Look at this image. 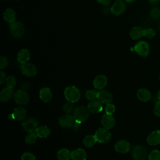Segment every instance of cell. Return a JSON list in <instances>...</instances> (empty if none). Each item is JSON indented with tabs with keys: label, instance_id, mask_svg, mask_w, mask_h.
Listing matches in <instances>:
<instances>
[{
	"label": "cell",
	"instance_id": "6da1fadb",
	"mask_svg": "<svg viewBox=\"0 0 160 160\" xmlns=\"http://www.w3.org/2000/svg\"><path fill=\"white\" fill-rule=\"evenodd\" d=\"M89 115V111L88 108L80 106L75 108L73 112V118L74 121L81 124L86 121Z\"/></svg>",
	"mask_w": 160,
	"mask_h": 160
},
{
	"label": "cell",
	"instance_id": "7a4b0ae2",
	"mask_svg": "<svg viewBox=\"0 0 160 160\" xmlns=\"http://www.w3.org/2000/svg\"><path fill=\"white\" fill-rule=\"evenodd\" d=\"M64 94L66 100L72 103L78 101L81 97L79 90L74 86L67 87L64 90Z\"/></svg>",
	"mask_w": 160,
	"mask_h": 160
},
{
	"label": "cell",
	"instance_id": "3957f363",
	"mask_svg": "<svg viewBox=\"0 0 160 160\" xmlns=\"http://www.w3.org/2000/svg\"><path fill=\"white\" fill-rule=\"evenodd\" d=\"M9 30L12 36L15 38H21L24 33L25 28L22 23L15 21L9 23Z\"/></svg>",
	"mask_w": 160,
	"mask_h": 160
},
{
	"label": "cell",
	"instance_id": "277c9868",
	"mask_svg": "<svg viewBox=\"0 0 160 160\" xmlns=\"http://www.w3.org/2000/svg\"><path fill=\"white\" fill-rule=\"evenodd\" d=\"M147 149L145 147L136 145L132 150V158L134 160H146L147 158Z\"/></svg>",
	"mask_w": 160,
	"mask_h": 160
},
{
	"label": "cell",
	"instance_id": "5b68a950",
	"mask_svg": "<svg viewBox=\"0 0 160 160\" xmlns=\"http://www.w3.org/2000/svg\"><path fill=\"white\" fill-rule=\"evenodd\" d=\"M21 126L26 131L29 133L36 132V131L38 128V122L34 118H28L24 119Z\"/></svg>",
	"mask_w": 160,
	"mask_h": 160
},
{
	"label": "cell",
	"instance_id": "8992f818",
	"mask_svg": "<svg viewBox=\"0 0 160 160\" xmlns=\"http://www.w3.org/2000/svg\"><path fill=\"white\" fill-rule=\"evenodd\" d=\"M94 136L96 138L97 141L101 143H106L110 140L111 134L107 129L104 128L98 129L96 131Z\"/></svg>",
	"mask_w": 160,
	"mask_h": 160
},
{
	"label": "cell",
	"instance_id": "52a82bcc",
	"mask_svg": "<svg viewBox=\"0 0 160 160\" xmlns=\"http://www.w3.org/2000/svg\"><path fill=\"white\" fill-rule=\"evenodd\" d=\"M14 101L20 105H24L29 101V96L28 94L22 89L16 91L14 94Z\"/></svg>",
	"mask_w": 160,
	"mask_h": 160
},
{
	"label": "cell",
	"instance_id": "ba28073f",
	"mask_svg": "<svg viewBox=\"0 0 160 160\" xmlns=\"http://www.w3.org/2000/svg\"><path fill=\"white\" fill-rule=\"evenodd\" d=\"M21 71L22 74L27 77L34 76L38 72V69L34 64L28 62L21 65Z\"/></svg>",
	"mask_w": 160,
	"mask_h": 160
},
{
	"label": "cell",
	"instance_id": "9c48e42d",
	"mask_svg": "<svg viewBox=\"0 0 160 160\" xmlns=\"http://www.w3.org/2000/svg\"><path fill=\"white\" fill-rule=\"evenodd\" d=\"M134 51L140 56L146 57L149 54V46L148 42L145 41H139L134 46Z\"/></svg>",
	"mask_w": 160,
	"mask_h": 160
},
{
	"label": "cell",
	"instance_id": "30bf717a",
	"mask_svg": "<svg viewBox=\"0 0 160 160\" xmlns=\"http://www.w3.org/2000/svg\"><path fill=\"white\" fill-rule=\"evenodd\" d=\"M26 116V110L23 107H18L13 110L12 112L9 116V118L16 121H21L24 119Z\"/></svg>",
	"mask_w": 160,
	"mask_h": 160
},
{
	"label": "cell",
	"instance_id": "8fae6325",
	"mask_svg": "<svg viewBox=\"0 0 160 160\" xmlns=\"http://www.w3.org/2000/svg\"><path fill=\"white\" fill-rule=\"evenodd\" d=\"M126 10V5L122 0L116 1L111 8V12L116 16L122 14Z\"/></svg>",
	"mask_w": 160,
	"mask_h": 160
},
{
	"label": "cell",
	"instance_id": "7c38bea8",
	"mask_svg": "<svg viewBox=\"0 0 160 160\" xmlns=\"http://www.w3.org/2000/svg\"><path fill=\"white\" fill-rule=\"evenodd\" d=\"M101 124L107 129H111L116 124V120L112 114H104L101 118Z\"/></svg>",
	"mask_w": 160,
	"mask_h": 160
},
{
	"label": "cell",
	"instance_id": "4fadbf2b",
	"mask_svg": "<svg viewBox=\"0 0 160 160\" xmlns=\"http://www.w3.org/2000/svg\"><path fill=\"white\" fill-rule=\"evenodd\" d=\"M114 149L119 153H126L130 149V144L128 141L125 140L118 141L114 145Z\"/></svg>",
	"mask_w": 160,
	"mask_h": 160
},
{
	"label": "cell",
	"instance_id": "5bb4252c",
	"mask_svg": "<svg viewBox=\"0 0 160 160\" xmlns=\"http://www.w3.org/2000/svg\"><path fill=\"white\" fill-rule=\"evenodd\" d=\"M108 79L104 75H98L97 76L93 81L94 87L99 90H102L104 89L107 85Z\"/></svg>",
	"mask_w": 160,
	"mask_h": 160
},
{
	"label": "cell",
	"instance_id": "9a60e30c",
	"mask_svg": "<svg viewBox=\"0 0 160 160\" xmlns=\"http://www.w3.org/2000/svg\"><path fill=\"white\" fill-rule=\"evenodd\" d=\"M98 100L102 103L109 104L112 101V96L110 92L107 90H101L98 94Z\"/></svg>",
	"mask_w": 160,
	"mask_h": 160
},
{
	"label": "cell",
	"instance_id": "2e32d148",
	"mask_svg": "<svg viewBox=\"0 0 160 160\" xmlns=\"http://www.w3.org/2000/svg\"><path fill=\"white\" fill-rule=\"evenodd\" d=\"M147 141L151 146H156L160 144V130L151 132L147 138Z\"/></svg>",
	"mask_w": 160,
	"mask_h": 160
},
{
	"label": "cell",
	"instance_id": "e0dca14e",
	"mask_svg": "<svg viewBox=\"0 0 160 160\" xmlns=\"http://www.w3.org/2000/svg\"><path fill=\"white\" fill-rule=\"evenodd\" d=\"M74 118L69 114H64L59 119V124L62 128H69L74 124Z\"/></svg>",
	"mask_w": 160,
	"mask_h": 160
},
{
	"label": "cell",
	"instance_id": "ac0fdd59",
	"mask_svg": "<svg viewBox=\"0 0 160 160\" xmlns=\"http://www.w3.org/2000/svg\"><path fill=\"white\" fill-rule=\"evenodd\" d=\"M71 159L72 160H86L87 153L83 149H76L71 152Z\"/></svg>",
	"mask_w": 160,
	"mask_h": 160
},
{
	"label": "cell",
	"instance_id": "d6986e66",
	"mask_svg": "<svg viewBox=\"0 0 160 160\" xmlns=\"http://www.w3.org/2000/svg\"><path fill=\"white\" fill-rule=\"evenodd\" d=\"M102 102L99 101L93 100L88 104V109L92 113H98L102 110Z\"/></svg>",
	"mask_w": 160,
	"mask_h": 160
},
{
	"label": "cell",
	"instance_id": "ffe728a7",
	"mask_svg": "<svg viewBox=\"0 0 160 160\" xmlns=\"http://www.w3.org/2000/svg\"><path fill=\"white\" fill-rule=\"evenodd\" d=\"M137 97L141 101L148 102L151 98V93L146 88H140L137 92Z\"/></svg>",
	"mask_w": 160,
	"mask_h": 160
},
{
	"label": "cell",
	"instance_id": "44dd1931",
	"mask_svg": "<svg viewBox=\"0 0 160 160\" xmlns=\"http://www.w3.org/2000/svg\"><path fill=\"white\" fill-rule=\"evenodd\" d=\"M14 91L12 88H5L0 93V99L2 102H7L14 97Z\"/></svg>",
	"mask_w": 160,
	"mask_h": 160
},
{
	"label": "cell",
	"instance_id": "7402d4cb",
	"mask_svg": "<svg viewBox=\"0 0 160 160\" xmlns=\"http://www.w3.org/2000/svg\"><path fill=\"white\" fill-rule=\"evenodd\" d=\"M52 96V91L49 88H42L39 91V98L44 102H49L51 99Z\"/></svg>",
	"mask_w": 160,
	"mask_h": 160
},
{
	"label": "cell",
	"instance_id": "603a6c76",
	"mask_svg": "<svg viewBox=\"0 0 160 160\" xmlns=\"http://www.w3.org/2000/svg\"><path fill=\"white\" fill-rule=\"evenodd\" d=\"M29 59H30V52L29 50L26 49H21L18 54V56H17L18 61L21 64L28 62Z\"/></svg>",
	"mask_w": 160,
	"mask_h": 160
},
{
	"label": "cell",
	"instance_id": "cb8c5ba5",
	"mask_svg": "<svg viewBox=\"0 0 160 160\" xmlns=\"http://www.w3.org/2000/svg\"><path fill=\"white\" fill-rule=\"evenodd\" d=\"M144 30V29L139 26L133 27L129 32V35L132 39H138L143 36Z\"/></svg>",
	"mask_w": 160,
	"mask_h": 160
},
{
	"label": "cell",
	"instance_id": "d4e9b609",
	"mask_svg": "<svg viewBox=\"0 0 160 160\" xmlns=\"http://www.w3.org/2000/svg\"><path fill=\"white\" fill-rule=\"evenodd\" d=\"M51 132L50 129L47 126H41L38 127L36 131V135L41 138H47Z\"/></svg>",
	"mask_w": 160,
	"mask_h": 160
},
{
	"label": "cell",
	"instance_id": "484cf974",
	"mask_svg": "<svg viewBox=\"0 0 160 160\" xmlns=\"http://www.w3.org/2000/svg\"><path fill=\"white\" fill-rule=\"evenodd\" d=\"M3 18L6 21L8 22L9 23H11L15 21L16 12L12 9H7L3 14Z\"/></svg>",
	"mask_w": 160,
	"mask_h": 160
},
{
	"label": "cell",
	"instance_id": "4316f807",
	"mask_svg": "<svg viewBox=\"0 0 160 160\" xmlns=\"http://www.w3.org/2000/svg\"><path fill=\"white\" fill-rule=\"evenodd\" d=\"M57 158L58 160H69L71 158V152L68 149H61L57 153Z\"/></svg>",
	"mask_w": 160,
	"mask_h": 160
},
{
	"label": "cell",
	"instance_id": "83f0119b",
	"mask_svg": "<svg viewBox=\"0 0 160 160\" xmlns=\"http://www.w3.org/2000/svg\"><path fill=\"white\" fill-rule=\"evenodd\" d=\"M97 142L94 135H88L84 137L83 139V144L87 148L92 147Z\"/></svg>",
	"mask_w": 160,
	"mask_h": 160
},
{
	"label": "cell",
	"instance_id": "f1b7e54d",
	"mask_svg": "<svg viewBox=\"0 0 160 160\" xmlns=\"http://www.w3.org/2000/svg\"><path fill=\"white\" fill-rule=\"evenodd\" d=\"M98 92L96 91L95 90H92V89L88 90L86 92V98H87V99L89 101H93V100H95L96 98H98Z\"/></svg>",
	"mask_w": 160,
	"mask_h": 160
},
{
	"label": "cell",
	"instance_id": "f546056e",
	"mask_svg": "<svg viewBox=\"0 0 160 160\" xmlns=\"http://www.w3.org/2000/svg\"><path fill=\"white\" fill-rule=\"evenodd\" d=\"M37 135L34 132L29 133L25 138V142L28 144H34L37 139Z\"/></svg>",
	"mask_w": 160,
	"mask_h": 160
},
{
	"label": "cell",
	"instance_id": "4dcf8cb0",
	"mask_svg": "<svg viewBox=\"0 0 160 160\" xmlns=\"http://www.w3.org/2000/svg\"><path fill=\"white\" fill-rule=\"evenodd\" d=\"M5 82H6V86L8 88L12 89L16 84V79L14 76H9L6 78V80Z\"/></svg>",
	"mask_w": 160,
	"mask_h": 160
},
{
	"label": "cell",
	"instance_id": "1f68e13d",
	"mask_svg": "<svg viewBox=\"0 0 160 160\" xmlns=\"http://www.w3.org/2000/svg\"><path fill=\"white\" fill-rule=\"evenodd\" d=\"M149 160H160V151L157 149H154L152 151L149 156H148Z\"/></svg>",
	"mask_w": 160,
	"mask_h": 160
},
{
	"label": "cell",
	"instance_id": "d6a6232c",
	"mask_svg": "<svg viewBox=\"0 0 160 160\" xmlns=\"http://www.w3.org/2000/svg\"><path fill=\"white\" fill-rule=\"evenodd\" d=\"M156 35V32L155 31L152 29V28H148L144 30V36L149 38V39H152L154 38Z\"/></svg>",
	"mask_w": 160,
	"mask_h": 160
},
{
	"label": "cell",
	"instance_id": "836d02e7",
	"mask_svg": "<svg viewBox=\"0 0 160 160\" xmlns=\"http://www.w3.org/2000/svg\"><path fill=\"white\" fill-rule=\"evenodd\" d=\"M21 160H36V159L32 152H26L22 155Z\"/></svg>",
	"mask_w": 160,
	"mask_h": 160
},
{
	"label": "cell",
	"instance_id": "e575fe53",
	"mask_svg": "<svg viewBox=\"0 0 160 160\" xmlns=\"http://www.w3.org/2000/svg\"><path fill=\"white\" fill-rule=\"evenodd\" d=\"M151 17L154 19H158L160 18V8H154L151 11Z\"/></svg>",
	"mask_w": 160,
	"mask_h": 160
},
{
	"label": "cell",
	"instance_id": "d590c367",
	"mask_svg": "<svg viewBox=\"0 0 160 160\" xmlns=\"http://www.w3.org/2000/svg\"><path fill=\"white\" fill-rule=\"evenodd\" d=\"M116 109L115 106L111 103L107 104L106 107H105V112L106 114H112L113 112H114Z\"/></svg>",
	"mask_w": 160,
	"mask_h": 160
},
{
	"label": "cell",
	"instance_id": "8d00e7d4",
	"mask_svg": "<svg viewBox=\"0 0 160 160\" xmlns=\"http://www.w3.org/2000/svg\"><path fill=\"white\" fill-rule=\"evenodd\" d=\"M73 108H74V106H73V104H72V102H69L63 105L62 110L66 113H69L73 110Z\"/></svg>",
	"mask_w": 160,
	"mask_h": 160
},
{
	"label": "cell",
	"instance_id": "74e56055",
	"mask_svg": "<svg viewBox=\"0 0 160 160\" xmlns=\"http://www.w3.org/2000/svg\"><path fill=\"white\" fill-rule=\"evenodd\" d=\"M9 64L8 60L4 56H1L0 58V69H3L6 68Z\"/></svg>",
	"mask_w": 160,
	"mask_h": 160
},
{
	"label": "cell",
	"instance_id": "f35d334b",
	"mask_svg": "<svg viewBox=\"0 0 160 160\" xmlns=\"http://www.w3.org/2000/svg\"><path fill=\"white\" fill-rule=\"evenodd\" d=\"M154 113L157 117L160 118V101H158L155 104V106L154 108Z\"/></svg>",
	"mask_w": 160,
	"mask_h": 160
},
{
	"label": "cell",
	"instance_id": "ab89813d",
	"mask_svg": "<svg viewBox=\"0 0 160 160\" xmlns=\"http://www.w3.org/2000/svg\"><path fill=\"white\" fill-rule=\"evenodd\" d=\"M6 74L2 72L1 71L0 72V84H2L4 82H6Z\"/></svg>",
	"mask_w": 160,
	"mask_h": 160
},
{
	"label": "cell",
	"instance_id": "60d3db41",
	"mask_svg": "<svg viewBox=\"0 0 160 160\" xmlns=\"http://www.w3.org/2000/svg\"><path fill=\"white\" fill-rule=\"evenodd\" d=\"M98 1V2H99L100 4L104 5V6H108L110 4L111 0H97Z\"/></svg>",
	"mask_w": 160,
	"mask_h": 160
},
{
	"label": "cell",
	"instance_id": "b9f144b4",
	"mask_svg": "<svg viewBox=\"0 0 160 160\" xmlns=\"http://www.w3.org/2000/svg\"><path fill=\"white\" fill-rule=\"evenodd\" d=\"M149 1L152 4H156V3H158L160 1V0H149Z\"/></svg>",
	"mask_w": 160,
	"mask_h": 160
},
{
	"label": "cell",
	"instance_id": "7bdbcfd3",
	"mask_svg": "<svg viewBox=\"0 0 160 160\" xmlns=\"http://www.w3.org/2000/svg\"><path fill=\"white\" fill-rule=\"evenodd\" d=\"M157 97L158 98V99L160 101V90L158 92V94H157Z\"/></svg>",
	"mask_w": 160,
	"mask_h": 160
},
{
	"label": "cell",
	"instance_id": "ee69618b",
	"mask_svg": "<svg viewBox=\"0 0 160 160\" xmlns=\"http://www.w3.org/2000/svg\"><path fill=\"white\" fill-rule=\"evenodd\" d=\"M126 2H134V1H136V0H125Z\"/></svg>",
	"mask_w": 160,
	"mask_h": 160
},
{
	"label": "cell",
	"instance_id": "f6af8a7d",
	"mask_svg": "<svg viewBox=\"0 0 160 160\" xmlns=\"http://www.w3.org/2000/svg\"><path fill=\"white\" fill-rule=\"evenodd\" d=\"M159 80H160V77H159Z\"/></svg>",
	"mask_w": 160,
	"mask_h": 160
}]
</instances>
